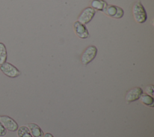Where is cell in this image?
<instances>
[{"label":"cell","mask_w":154,"mask_h":137,"mask_svg":"<svg viewBox=\"0 0 154 137\" xmlns=\"http://www.w3.org/2000/svg\"><path fill=\"white\" fill-rule=\"evenodd\" d=\"M132 14L134 19L138 23H143L147 20V13L141 2L138 1L132 7Z\"/></svg>","instance_id":"1"},{"label":"cell","mask_w":154,"mask_h":137,"mask_svg":"<svg viewBox=\"0 0 154 137\" xmlns=\"http://www.w3.org/2000/svg\"><path fill=\"white\" fill-rule=\"evenodd\" d=\"M97 49L94 46H89L87 47L81 56V62L84 65H87L92 61L97 55Z\"/></svg>","instance_id":"2"},{"label":"cell","mask_w":154,"mask_h":137,"mask_svg":"<svg viewBox=\"0 0 154 137\" xmlns=\"http://www.w3.org/2000/svg\"><path fill=\"white\" fill-rule=\"evenodd\" d=\"M1 71L7 76L16 78L20 75V72L11 64L5 62L0 65Z\"/></svg>","instance_id":"3"},{"label":"cell","mask_w":154,"mask_h":137,"mask_svg":"<svg viewBox=\"0 0 154 137\" xmlns=\"http://www.w3.org/2000/svg\"><path fill=\"white\" fill-rule=\"evenodd\" d=\"M103 12L105 14L114 19H120L124 15L123 10L114 5H108Z\"/></svg>","instance_id":"4"},{"label":"cell","mask_w":154,"mask_h":137,"mask_svg":"<svg viewBox=\"0 0 154 137\" xmlns=\"http://www.w3.org/2000/svg\"><path fill=\"white\" fill-rule=\"evenodd\" d=\"M95 13L96 11L92 7H87L84 8L79 14L78 21L84 25H86L93 19Z\"/></svg>","instance_id":"5"},{"label":"cell","mask_w":154,"mask_h":137,"mask_svg":"<svg viewBox=\"0 0 154 137\" xmlns=\"http://www.w3.org/2000/svg\"><path fill=\"white\" fill-rule=\"evenodd\" d=\"M0 121L4 127L10 131L14 132L18 129V125L16 122L8 116L1 115Z\"/></svg>","instance_id":"6"},{"label":"cell","mask_w":154,"mask_h":137,"mask_svg":"<svg viewBox=\"0 0 154 137\" xmlns=\"http://www.w3.org/2000/svg\"><path fill=\"white\" fill-rule=\"evenodd\" d=\"M73 29L76 35L81 38L85 39L89 36V32L85 25L80 23L78 20L73 23Z\"/></svg>","instance_id":"7"},{"label":"cell","mask_w":154,"mask_h":137,"mask_svg":"<svg viewBox=\"0 0 154 137\" xmlns=\"http://www.w3.org/2000/svg\"><path fill=\"white\" fill-rule=\"evenodd\" d=\"M142 94V89L139 87H136L130 90L127 93L125 97V99L128 103H131L138 100Z\"/></svg>","instance_id":"8"},{"label":"cell","mask_w":154,"mask_h":137,"mask_svg":"<svg viewBox=\"0 0 154 137\" xmlns=\"http://www.w3.org/2000/svg\"><path fill=\"white\" fill-rule=\"evenodd\" d=\"M28 127L33 137H43V132L36 124L30 123L28 124Z\"/></svg>","instance_id":"9"},{"label":"cell","mask_w":154,"mask_h":137,"mask_svg":"<svg viewBox=\"0 0 154 137\" xmlns=\"http://www.w3.org/2000/svg\"><path fill=\"white\" fill-rule=\"evenodd\" d=\"M91 7H92L94 10L103 11L108 4L104 0H91Z\"/></svg>","instance_id":"10"},{"label":"cell","mask_w":154,"mask_h":137,"mask_svg":"<svg viewBox=\"0 0 154 137\" xmlns=\"http://www.w3.org/2000/svg\"><path fill=\"white\" fill-rule=\"evenodd\" d=\"M139 99L143 104L150 106H153V99L152 96L147 94H142Z\"/></svg>","instance_id":"11"},{"label":"cell","mask_w":154,"mask_h":137,"mask_svg":"<svg viewBox=\"0 0 154 137\" xmlns=\"http://www.w3.org/2000/svg\"><path fill=\"white\" fill-rule=\"evenodd\" d=\"M7 58V53L5 46L0 42V65L6 62Z\"/></svg>","instance_id":"12"},{"label":"cell","mask_w":154,"mask_h":137,"mask_svg":"<svg viewBox=\"0 0 154 137\" xmlns=\"http://www.w3.org/2000/svg\"><path fill=\"white\" fill-rule=\"evenodd\" d=\"M17 135L18 137H33L29 129L26 126H22L18 129Z\"/></svg>","instance_id":"13"},{"label":"cell","mask_w":154,"mask_h":137,"mask_svg":"<svg viewBox=\"0 0 154 137\" xmlns=\"http://www.w3.org/2000/svg\"><path fill=\"white\" fill-rule=\"evenodd\" d=\"M153 90H154V88H153V86L152 85L147 86L146 88V93H147V94H149L151 96H153Z\"/></svg>","instance_id":"14"},{"label":"cell","mask_w":154,"mask_h":137,"mask_svg":"<svg viewBox=\"0 0 154 137\" xmlns=\"http://www.w3.org/2000/svg\"><path fill=\"white\" fill-rule=\"evenodd\" d=\"M7 133V130L0 121V136H4Z\"/></svg>","instance_id":"15"},{"label":"cell","mask_w":154,"mask_h":137,"mask_svg":"<svg viewBox=\"0 0 154 137\" xmlns=\"http://www.w3.org/2000/svg\"><path fill=\"white\" fill-rule=\"evenodd\" d=\"M43 137H54L51 133H46L44 136H43Z\"/></svg>","instance_id":"16"}]
</instances>
